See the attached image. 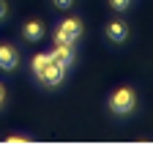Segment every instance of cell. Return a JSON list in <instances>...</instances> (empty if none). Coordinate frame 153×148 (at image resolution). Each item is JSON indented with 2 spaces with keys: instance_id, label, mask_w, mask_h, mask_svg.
I'll return each instance as SVG.
<instances>
[{
  "instance_id": "2",
  "label": "cell",
  "mask_w": 153,
  "mask_h": 148,
  "mask_svg": "<svg viewBox=\"0 0 153 148\" xmlns=\"http://www.w3.org/2000/svg\"><path fill=\"white\" fill-rule=\"evenodd\" d=\"M79 36H82V22L71 16V19H63L60 28L55 30V41L57 44H74Z\"/></svg>"
},
{
  "instance_id": "6",
  "label": "cell",
  "mask_w": 153,
  "mask_h": 148,
  "mask_svg": "<svg viewBox=\"0 0 153 148\" xmlns=\"http://www.w3.org/2000/svg\"><path fill=\"white\" fill-rule=\"evenodd\" d=\"M126 36H128V28H126V22L115 19V22H109V25H107V39H109V41L120 44V41H126Z\"/></svg>"
},
{
  "instance_id": "11",
  "label": "cell",
  "mask_w": 153,
  "mask_h": 148,
  "mask_svg": "<svg viewBox=\"0 0 153 148\" xmlns=\"http://www.w3.org/2000/svg\"><path fill=\"white\" fill-rule=\"evenodd\" d=\"M52 3H55L57 8H71V6H74V0H52Z\"/></svg>"
},
{
  "instance_id": "8",
  "label": "cell",
  "mask_w": 153,
  "mask_h": 148,
  "mask_svg": "<svg viewBox=\"0 0 153 148\" xmlns=\"http://www.w3.org/2000/svg\"><path fill=\"white\" fill-rule=\"evenodd\" d=\"M49 63H52V55L38 52L36 58H33V63H30V69H33V74H36V77H41V74H44V69H47Z\"/></svg>"
},
{
  "instance_id": "4",
  "label": "cell",
  "mask_w": 153,
  "mask_h": 148,
  "mask_svg": "<svg viewBox=\"0 0 153 148\" xmlns=\"http://www.w3.org/2000/svg\"><path fill=\"white\" fill-rule=\"evenodd\" d=\"M49 55H52L55 63H60L63 69H68V66L74 63V44H57Z\"/></svg>"
},
{
  "instance_id": "12",
  "label": "cell",
  "mask_w": 153,
  "mask_h": 148,
  "mask_svg": "<svg viewBox=\"0 0 153 148\" xmlns=\"http://www.w3.org/2000/svg\"><path fill=\"white\" fill-rule=\"evenodd\" d=\"M6 14H8V6L3 3V0H0V19H3V16H6Z\"/></svg>"
},
{
  "instance_id": "3",
  "label": "cell",
  "mask_w": 153,
  "mask_h": 148,
  "mask_svg": "<svg viewBox=\"0 0 153 148\" xmlns=\"http://www.w3.org/2000/svg\"><path fill=\"white\" fill-rule=\"evenodd\" d=\"M63 74H66V69H63L60 63H55V61H52V63L44 69V74H41L38 80H41L47 88H55V85H60V82H63Z\"/></svg>"
},
{
  "instance_id": "13",
  "label": "cell",
  "mask_w": 153,
  "mask_h": 148,
  "mask_svg": "<svg viewBox=\"0 0 153 148\" xmlns=\"http://www.w3.org/2000/svg\"><path fill=\"white\" fill-rule=\"evenodd\" d=\"M3 99H6V93H3V85H0V104H3Z\"/></svg>"
},
{
  "instance_id": "7",
  "label": "cell",
  "mask_w": 153,
  "mask_h": 148,
  "mask_svg": "<svg viewBox=\"0 0 153 148\" xmlns=\"http://www.w3.org/2000/svg\"><path fill=\"white\" fill-rule=\"evenodd\" d=\"M22 36H25L27 41H38V39L44 36V22H41V19H30V22H25V25H22Z\"/></svg>"
},
{
  "instance_id": "10",
  "label": "cell",
  "mask_w": 153,
  "mask_h": 148,
  "mask_svg": "<svg viewBox=\"0 0 153 148\" xmlns=\"http://www.w3.org/2000/svg\"><path fill=\"white\" fill-rule=\"evenodd\" d=\"M6 143H27V137L25 135H11V137H6Z\"/></svg>"
},
{
  "instance_id": "1",
  "label": "cell",
  "mask_w": 153,
  "mask_h": 148,
  "mask_svg": "<svg viewBox=\"0 0 153 148\" xmlns=\"http://www.w3.org/2000/svg\"><path fill=\"white\" fill-rule=\"evenodd\" d=\"M134 104H137V93L131 88H118L112 93V99H109V110L115 115H128L134 110Z\"/></svg>"
},
{
  "instance_id": "5",
  "label": "cell",
  "mask_w": 153,
  "mask_h": 148,
  "mask_svg": "<svg viewBox=\"0 0 153 148\" xmlns=\"http://www.w3.org/2000/svg\"><path fill=\"white\" fill-rule=\"evenodd\" d=\"M16 66H19V52L14 47L3 44V47H0V69H3V71H11Z\"/></svg>"
},
{
  "instance_id": "9",
  "label": "cell",
  "mask_w": 153,
  "mask_h": 148,
  "mask_svg": "<svg viewBox=\"0 0 153 148\" xmlns=\"http://www.w3.org/2000/svg\"><path fill=\"white\" fill-rule=\"evenodd\" d=\"M109 3H112V8H115V11H126L131 0H109Z\"/></svg>"
}]
</instances>
